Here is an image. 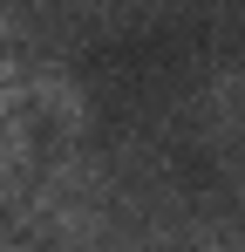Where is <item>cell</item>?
<instances>
[{
  "label": "cell",
  "instance_id": "1",
  "mask_svg": "<svg viewBox=\"0 0 245 252\" xmlns=\"http://www.w3.org/2000/svg\"><path fill=\"white\" fill-rule=\"evenodd\" d=\"M34 109H28V82L21 89H7V95H0V198H14V205H21V198H28V191H34Z\"/></svg>",
  "mask_w": 245,
  "mask_h": 252
},
{
  "label": "cell",
  "instance_id": "2",
  "mask_svg": "<svg viewBox=\"0 0 245 252\" xmlns=\"http://www.w3.org/2000/svg\"><path fill=\"white\" fill-rule=\"evenodd\" d=\"M28 109H34V123L61 129V136H82L95 123V102L68 68H28Z\"/></svg>",
  "mask_w": 245,
  "mask_h": 252
}]
</instances>
